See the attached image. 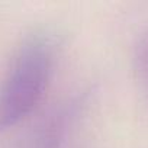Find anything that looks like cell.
<instances>
[{
    "mask_svg": "<svg viewBox=\"0 0 148 148\" xmlns=\"http://www.w3.org/2000/svg\"><path fill=\"white\" fill-rule=\"evenodd\" d=\"M138 65L144 80L148 84V34L142 38L138 48Z\"/></svg>",
    "mask_w": 148,
    "mask_h": 148,
    "instance_id": "obj_2",
    "label": "cell"
},
{
    "mask_svg": "<svg viewBox=\"0 0 148 148\" xmlns=\"http://www.w3.org/2000/svg\"><path fill=\"white\" fill-rule=\"evenodd\" d=\"M55 45L49 35L23 41L0 82V131L19 123L42 99L54 64Z\"/></svg>",
    "mask_w": 148,
    "mask_h": 148,
    "instance_id": "obj_1",
    "label": "cell"
}]
</instances>
